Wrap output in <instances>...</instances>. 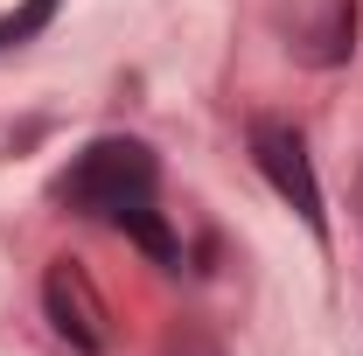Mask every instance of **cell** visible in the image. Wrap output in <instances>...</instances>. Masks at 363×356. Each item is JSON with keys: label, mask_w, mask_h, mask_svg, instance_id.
Wrapping results in <instances>:
<instances>
[{"label": "cell", "mask_w": 363, "mask_h": 356, "mask_svg": "<svg viewBox=\"0 0 363 356\" xmlns=\"http://www.w3.org/2000/svg\"><path fill=\"white\" fill-rule=\"evenodd\" d=\"M154 196H161V161H154L140 140H126V133L91 140L84 154L56 175V203H70L77 217H98V223H112V230H126L154 266H175L182 259L175 230L154 210Z\"/></svg>", "instance_id": "6da1fadb"}, {"label": "cell", "mask_w": 363, "mask_h": 356, "mask_svg": "<svg viewBox=\"0 0 363 356\" xmlns=\"http://www.w3.org/2000/svg\"><path fill=\"white\" fill-rule=\"evenodd\" d=\"M245 140H252V161H259V175L272 182V196L308 223L315 238H328V217H321V182H315V161H308V140L294 133L286 119H252Z\"/></svg>", "instance_id": "7a4b0ae2"}, {"label": "cell", "mask_w": 363, "mask_h": 356, "mask_svg": "<svg viewBox=\"0 0 363 356\" xmlns=\"http://www.w3.org/2000/svg\"><path fill=\"white\" fill-rule=\"evenodd\" d=\"M43 308H49V321H56V335L63 343H77L84 356H98L105 350V328H98V301H91V287H84V272L70 266H49V279H43Z\"/></svg>", "instance_id": "3957f363"}, {"label": "cell", "mask_w": 363, "mask_h": 356, "mask_svg": "<svg viewBox=\"0 0 363 356\" xmlns=\"http://www.w3.org/2000/svg\"><path fill=\"white\" fill-rule=\"evenodd\" d=\"M350 35H357V0H335V14H328V28H321V49H315V63H342L350 56Z\"/></svg>", "instance_id": "277c9868"}]
</instances>
